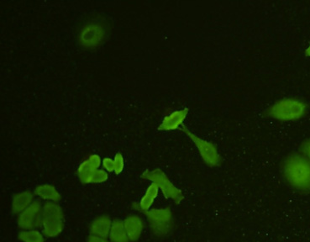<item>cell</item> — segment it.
<instances>
[{"label": "cell", "instance_id": "obj_22", "mask_svg": "<svg viewBox=\"0 0 310 242\" xmlns=\"http://www.w3.org/2000/svg\"><path fill=\"white\" fill-rule=\"evenodd\" d=\"M300 150L302 152L303 155H305L310 161V138L301 145Z\"/></svg>", "mask_w": 310, "mask_h": 242}, {"label": "cell", "instance_id": "obj_8", "mask_svg": "<svg viewBox=\"0 0 310 242\" xmlns=\"http://www.w3.org/2000/svg\"><path fill=\"white\" fill-rule=\"evenodd\" d=\"M42 207L38 200H35L26 210L18 215L17 223L22 230H32L41 227Z\"/></svg>", "mask_w": 310, "mask_h": 242}, {"label": "cell", "instance_id": "obj_18", "mask_svg": "<svg viewBox=\"0 0 310 242\" xmlns=\"http://www.w3.org/2000/svg\"><path fill=\"white\" fill-rule=\"evenodd\" d=\"M114 172L115 174H120L122 172L125 167V161L123 158L122 154L117 153L114 158Z\"/></svg>", "mask_w": 310, "mask_h": 242}, {"label": "cell", "instance_id": "obj_14", "mask_svg": "<svg viewBox=\"0 0 310 242\" xmlns=\"http://www.w3.org/2000/svg\"><path fill=\"white\" fill-rule=\"evenodd\" d=\"M35 194L38 196L43 200L47 202H54L58 203L60 201L62 197L59 192L56 189L55 187L50 184H43L40 185L35 189Z\"/></svg>", "mask_w": 310, "mask_h": 242}, {"label": "cell", "instance_id": "obj_16", "mask_svg": "<svg viewBox=\"0 0 310 242\" xmlns=\"http://www.w3.org/2000/svg\"><path fill=\"white\" fill-rule=\"evenodd\" d=\"M97 169L93 168V166L90 165L87 160H85L83 162L80 164L78 169V176L79 180L82 183H92L93 175Z\"/></svg>", "mask_w": 310, "mask_h": 242}, {"label": "cell", "instance_id": "obj_12", "mask_svg": "<svg viewBox=\"0 0 310 242\" xmlns=\"http://www.w3.org/2000/svg\"><path fill=\"white\" fill-rule=\"evenodd\" d=\"M111 219L107 215H101L96 218L90 226L91 235L108 237L112 227Z\"/></svg>", "mask_w": 310, "mask_h": 242}, {"label": "cell", "instance_id": "obj_23", "mask_svg": "<svg viewBox=\"0 0 310 242\" xmlns=\"http://www.w3.org/2000/svg\"><path fill=\"white\" fill-rule=\"evenodd\" d=\"M87 242H109L107 237H99L95 235H90L87 238Z\"/></svg>", "mask_w": 310, "mask_h": 242}, {"label": "cell", "instance_id": "obj_19", "mask_svg": "<svg viewBox=\"0 0 310 242\" xmlns=\"http://www.w3.org/2000/svg\"><path fill=\"white\" fill-rule=\"evenodd\" d=\"M108 172L103 169H97L94 175H93L92 183H101V182H106L108 180Z\"/></svg>", "mask_w": 310, "mask_h": 242}, {"label": "cell", "instance_id": "obj_1", "mask_svg": "<svg viewBox=\"0 0 310 242\" xmlns=\"http://www.w3.org/2000/svg\"><path fill=\"white\" fill-rule=\"evenodd\" d=\"M283 175L286 182L301 193H310V161L303 154H292L283 161Z\"/></svg>", "mask_w": 310, "mask_h": 242}, {"label": "cell", "instance_id": "obj_11", "mask_svg": "<svg viewBox=\"0 0 310 242\" xmlns=\"http://www.w3.org/2000/svg\"><path fill=\"white\" fill-rule=\"evenodd\" d=\"M159 187L155 182H153L148 188H147L144 196L142 197L139 203H134L132 204V208L134 210L140 211V212L147 213L148 210H151V207L153 206V203L156 199L159 193Z\"/></svg>", "mask_w": 310, "mask_h": 242}, {"label": "cell", "instance_id": "obj_24", "mask_svg": "<svg viewBox=\"0 0 310 242\" xmlns=\"http://www.w3.org/2000/svg\"><path fill=\"white\" fill-rule=\"evenodd\" d=\"M305 55H306V56H308V57H310V46H309V47H308L307 50L305 51Z\"/></svg>", "mask_w": 310, "mask_h": 242}, {"label": "cell", "instance_id": "obj_17", "mask_svg": "<svg viewBox=\"0 0 310 242\" xmlns=\"http://www.w3.org/2000/svg\"><path fill=\"white\" fill-rule=\"evenodd\" d=\"M44 237L43 233L37 229L23 230L19 234V239L23 242H44Z\"/></svg>", "mask_w": 310, "mask_h": 242}, {"label": "cell", "instance_id": "obj_3", "mask_svg": "<svg viewBox=\"0 0 310 242\" xmlns=\"http://www.w3.org/2000/svg\"><path fill=\"white\" fill-rule=\"evenodd\" d=\"M64 228V217L62 207L54 202H47L42 207L41 229L47 237H58Z\"/></svg>", "mask_w": 310, "mask_h": 242}, {"label": "cell", "instance_id": "obj_9", "mask_svg": "<svg viewBox=\"0 0 310 242\" xmlns=\"http://www.w3.org/2000/svg\"><path fill=\"white\" fill-rule=\"evenodd\" d=\"M123 222L130 242H136L144 230V222L142 218L137 215H130Z\"/></svg>", "mask_w": 310, "mask_h": 242}, {"label": "cell", "instance_id": "obj_15", "mask_svg": "<svg viewBox=\"0 0 310 242\" xmlns=\"http://www.w3.org/2000/svg\"><path fill=\"white\" fill-rule=\"evenodd\" d=\"M111 242H129L128 236L125 232L124 222L121 221H114L112 224L111 230L109 235Z\"/></svg>", "mask_w": 310, "mask_h": 242}, {"label": "cell", "instance_id": "obj_21", "mask_svg": "<svg viewBox=\"0 0 310 242\" xmlns=\"http://www.w3.org/2000/svg\"><path fill=\"white\" fill-rule=\"evenodd\" d=\"M103 168L108 172H111V171H114V160H112L110 158H104L103 161Z\"/></svg>", "mask_w": 310, "mask_h": 242}, {"label": "cell", "instance_id": "obj_20", "mask_svg": "<svg viewBox=\"0 0 310 242\" xmlns=\"http://www.w3.org/2000/svg\"><path fill=\"white\" fill-rule=\"evenodd\" d=\"M87 161L89 162L90 165L93 166V168L98 169L101 166V158L98 155H91L89 158L87 159Z\"/></svg>", "mask_w": 310, "mask_h": 242}, {"label": "cell", "instance_id": "obj_10", "mask_svg": "<svg viewBox=\"0 0 310 242\" xmlns=\"http://www.w3.org/2000/svg\"><path fill=\"white\" fill-rule=\"evenodd\" d=\"M188 109H183L178 111L172 112L171 114L164 118L163 121L158 127L159 131H174L179 129L182 123L187 118Z\"/></svg>", "mask_w": 310, "mask_h": 242}, {"label": "cell", "instance_id": "obj_5", "mask_svg": "<svg viewBox=\"0 0 310 242\" xmlns=\"http://www.w3.org/2000/svg\"><path fill=\"white\" fill-rule=\"evenodd\" d=\"M150 224L153 234L157 237H165L173 229V217L169 208L151 209L145 213Z\"/></svg>", "mask_w": 310, "mask_h": 242}, {"label": "cell", "instance_id": "obj_7", "mask_svg": "<svg viewBox=\"0 0 310 242\" xmlns=\"http://www.w3.org/2000/svg\"><path fill=\"white\" fill-rule=\"evenodd\" d=\"M183 132L192 140V142L196 146L197 149L199 151V154L201 156L202 159L204 163L211 167L220 166L221 163V158L218 153L217 147L213 144L212 142H207L204 140L199 138V136L192 133L188 131L184 125H182L181 128Z\"/></svg>", "mask_w": 310, "mask_h": 242}, {"label": "cell", "instance_id": "obj_13", "mask_svg": "<svg viewBox=\"0 0 310 242\" xmlns=\"http://www.w3.org/2000/svg\"><path fill=\"white\" fill-rule=\"evenodd\" d=\"M34 201V195L30 191L17 193L14 196L12 201V211L14 214L19 215Z\"/></svg>", "mask_w": 310, "mask_h": 242}, {"label": "cell", "instance_id": "obj_6", "mask_svg": "<svg viewBox=\"0 0 310 242\" xmlns=\"http://www.w3.org/2000/svg\"><path fill=\"white\" fill-rule=\"evenodd\" d=\"M107 36L106 27L100 21L87 23L82 27L78 35L79 43L87 48L99 47Z\"/></svg>", "mask_w": 310, "mask_h": 242}, {"label": "cell", "instance_id": "obj_2", "mask_svg": "<svg viewBox=\"0 0 310 242\" xmlns=\"http://www.w3.org/2000/svg\"><path fill=\"white\" fill-rule=\"evenodd\" d=\"M307 104L297 98H284L268 108L266 115L279 121H295L305 116Z\"/></svg>", "mask_w": 310, "mask_h": 242}, {"label": "cell", "instance_id": "obj_4", "mask_svg": "<svg viewBox=\"0 0 310 242\" xmlns=\"http://www.w3.org/2000/svg\"><path fill=\"white\" fill-rule=\"evenodd\" d=\"M142 178L149 180L157 184L164 197L166 199H171L174 201L175 204H179L184 199V195L182 191L174 186V184L166 177L164 171L160 169L157 168L153 171L146 170L142 173Z\"/></svg>", "mask_w": 310, "mask_h": 242}]
</instances>
